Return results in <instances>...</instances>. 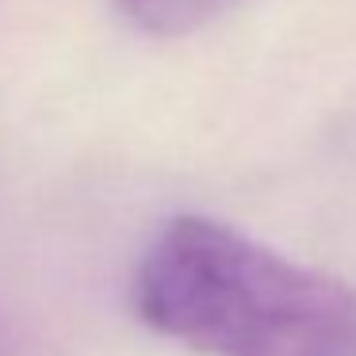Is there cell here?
Listing matches in <instances>:
<instances>
[{"mask_svg":"<svg viewBox=\"0 0 356 356\" xmlns=\"http://www.w3.org/2000/svg\"><path fill=\"white\" fill-rule=\"evenodd\" d=\"M138 318L207 356H356V287L203 215L157 230L134 272Z\"/></svg>","mask_w":356,"mask_h":356,"instance_id":"6da1fadb","label":"cell"},{"mask_svg":"<svg viewBox=\"0 0 356 356\" xmlns=\"http://www.w3.org/2000/svg\"><path fill=\"white\" fill-rule=\"evenodd\" d=\"M234 4L238 0H119V8L154 35H188Z\"/></svg>","mask_w":356,"mask_h":356,"instance_id":"7a4b0ae2","label":"cell"},{"mask_svg":"<svg viewBox=\"0 0 356 356\" xmlns=\"http://www.w3.org/2000/svg\"><path fill=\"white\" fill-rule=\"evenodd\" d=\"M0 356H12V337L4 330V322H0Z\"/></svg>","mask_w":356,"mask_h":356,"instance_id":"3957f363","label":"cell"}]
</instances>
